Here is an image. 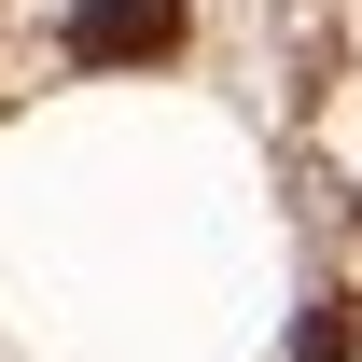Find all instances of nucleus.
<instances>
[{
	"label": "nucleus",
	"instance_id": "f257e3e1",
	"mask_svg": "<svg viewBox=\"0 0 362 362\" xmlns=\"http://www.w3.org/2000/svg\"><path fill=\"white\" fill-rule=\"evenodd\" d=\"M70 56L84 70H153V56H181V0H70Z\"/></svg>",
	"mask_w": 362,
	"mask_h": 362
},
{
	"label": "nucleus",
	"instance_id": "f03ea898",
	"mask_svg": "<svg viewBox=\"0 0 362 362\" xmlns=\"http://www.w3.org/2000/svg\"><path fill=\"white\" fill-rule=\"evenodd\" d=\"M349 349H362V320H349V307H307V334H293V362H349Z\"/></svg>",
	"mask_w": 362,
	"mask_h": 362
}]
</instances>
